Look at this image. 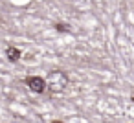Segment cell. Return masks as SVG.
<instances>
[{
  "instance_id": "1",
  "label": "cell",
  "mask_w": 134,
  "mask_h": 123,
  "mask_svg": "<svg viewBox=\"0 0 134 123\" xmlns=\"http://www.w3.org/2000/svg\"><path fill=\"white\" fill-rule=\"evenodd\" d=\"M50 85H52V90H55V92H61V90H64V86L68 85V77L64 75V72H53L52 75H50Z\"/></svg>"
},
{
  "instance_id": "2",
  "label": "cell",
  "mask_w": 134,
  "mask_h": 123,
  "mask_svg": "<svg viewBox=\"0 0 134 123\" xmlns=\"http://www.w3.org/2000/svg\"><path fill=\"white\" fill-rule=\"evenodd\" d=\"M24 83H26L28 88H30L31 92H35V94H42V92L46 90V81H44L42 77H39V75H28Z\"/></svg>"
},
{
  "instance_id": "3",
  "label": "cell",
  "mask_w": 134,
  "mask_h": 123,
  "mask_svg": "<svg viewBox=\"0 0 134 123\" xmlns=\"http://www.w3.org/2000/svg\"><path fill=\"white\" fill-rule=\"evenodd\" d=\"M6 55H8V59L11 61V63H17V61H20V50L19 48H15V46H9L8 50H6Z\"/></svg>"
},
{
  "instance_id": "4",
  "label": "cell",
  "mask_w": 134,
  "mask_h": 123,
  "mask_svg": "<svg viewBox=\"0 0 134 123\" xmlns=\"http://www.w3.org/2000/svg\"><path fill=\"white\" fill-rule=\"evenodd\" d=\"M55 30L57 31H70V26L68 24H63V22H57L55 24Z\"/></svg>"
}]
</instances>
